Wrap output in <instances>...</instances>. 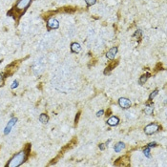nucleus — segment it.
I'll list each match as a JSON object with an SVG mask.
<instances>
[{"label": "nucleus", "mask_w": 167, "mask_h": 167, "mask_svg": "<svg viewBox=\"0 0 167 167\" xmlns=\"http://www.w3.org/2000/svg\"><path fill=\"white\" fill-rule=\"evenodd\" d=\"M32 0H18V1L13 6V8L7 13V16L13 17L16 23V25H18L20 18L24 16L26 11L29 9V7L32 4Z\"/></svg>", "instance_id": "f257e3e1"}, {"label": "nucleus", "mask_w": 167, "mask_h": 167, "mask_svg": "<svg viewBox=\"0 0 167 167\" xmlns=\"http://www.w3.org/2000/svg\"><path fill=\"white\" fill-rule=\"evenodd\" d=\"M31 153V144L27 143L24 149L16 154L11 159L9 160L8 163L6 164V167H17L23 164L24 162L28 160L29 155Z\"/></svg>", "instance_id": "f03ea898"}, {"label": "nucleus", "mask_w": 167, "mask_h": 167, "mask_svg": "<svg viewBox=\"0 0 167 167\" xmlns=\"http://www.w3.org/2000/svg\"><path fill=\"white\" fill-rule=\"evenodd\" d=\"M24 60V59H19V60H14L11 62V64H9L8 66H6L5 68V72H4V77H10L13 74L16 73V72L18 70V68L21 64V62Z\"/></svg>", "instance_id": "7ed1b4c3"}, {"label": "nucleus", "mask_w": 167, "mask_h": 167, "mask_svg": "<svg viewBox=\"0 0 167 167\" xmlns=\"http://www.w3.org/2000/svg\"><path fill=\"white\" fill-rule=\"evenodd\" d=\"M76 142H77L76 138H74L69 143H68V144H66V146H64V147L62 148V150H60V152H59V154L57 155V156H56L55 159L52 160V162H50V164H49V165H52V164H53V163H55L56 162H57V160H58V159H60V158H61L62 156H63L65 152L68 151V150H70L71 148H73L74 146L76 144Z\"/></svg>", "instance_id": "20e7f679"}, {"label": "nucleus", "mask_w": 167, "mask_h": 167, "mask_svg": "<svg viewBox=\"0 0 167 167\" xmlns=\"http://www.w3.org/2000/svg\"><path fill=\"white\" fill-rule=\"evenodd\" d=\"M130 156L129 155H124L120 158L116 160L114 165L115 166H124V167H127V166H130Z\"/></svg>", "instance_id": "39448f33"}, {"label": "nucleus", "mask_w": 167, "mask_h": 167, "mask_svg": "<svg viewBox=\"0 0 167 167\" xmlns=\"http://www.w3.org/2000/svg\"><path fill=\"white\" fill-rule=\"evenodd\" d=\"M160 129H162V126L158 123L153 122V123H150L144 128V132L146 135H153V134L157 133Z\"/></svg>", "instance_id": "423d86ee"}, {"label": "nucleus", "mask_w": 167, "mask_h": 167, "mask_svg": "<svg viewBox=\"0 0 167 167\" xmlns=\"http://www.w3.org/2000/svg\"><path fill=\"white\" fill-rule=\"evenodd\" d=\"M58 27H59V23H58V21L55 18L48 19V21H47V29H48V31H50V30H53V29H57Z\"/></svg>", "instance_id": "0eeeda50"}, {"label": "nucleus", "mask_w": 167, "mask_h": 167, "mask_svg": "<svg viewBox=\"0 0 167 167\" xmlns=\"http://www.w3.org/2000/svg\"><path fill=\"white\" fill-rule=\"evenodd\" d=\"M118 105L123 109H128L131 106V101L126 97H120L118 99Z\"/></svg>", "instance_id": "6e6552de"}, {"label": "nucleus", "mask_w": 167, "mask_h": 167, "mask_svg": "<svg viewBox=\"0 0 167 167\" xmlns=\"http://www.w3.org/2000/svg\"><path fill=\"white\" fill-rule=\"evenodd\" d=\"M77 10L76 7H71V6H69V7H62V8H59L56 11V14L57 13H64V14H73Z\"/></svg>", "instance_id": "1a4fd4ad"}, {"label": "nucleus", "mask_w": 167, "mask_h": 167, "mask_svg": "<svg viewBox=\"0 0 167 167\" xmlns=\"http://www.w3.org/2000/svg\"><path fill=\"white\" fill-rule=\"evenodd\" d=\"M16 121H17V118H13L10 121L8 122L7 126H6L5 130H4V135H8V134L11 132V128L14 126V124L16 123Z\"/></svg>", "instance_id": "9d476101"}, {"label": "nucleus", "mask_w": 167, "mask_h": 167, "mask_svg": "<svg viewBox=\"0 0 167 167\" xmlns=\"http://www.w3.org/2000/svg\"><path fill=\"white\" fill-rule=\"evenodd\" d=\"M118 63H119V60H118V59H116V60L112 61L111 63H110V64L108 65V66L106 67L105 71H104V74H110V73H111V71H112L113 69H115V68L118 65Z\"/></svg>", "instance_id": "9b49d317"}, {"label": "nucleus", "mask_w": 167, "mask_h": 167, "mask_svg": "<svg viewBox=\"0 0 167 167\" xmlns=\"http://www.w3.org/2000/svg\"><path fill=\"white\" fill-rule=\"evenodd\" d=\"M118 53V47H113L112 49H110L106 53V57L110 59V60H113L115 58L116 55Z\"/></svg>", "instance_id": "f8f14e48"}, {"label": "nucleus", "mask_w": 167, "mask_h": 167, "mask_svg": "<svg viewBox=\"0 0 167 167\" xmlns=\"http://www.w3.org/2000/svg\"><path fill=\"white\" fill-rule=\"evenodd\" d=\"M119 123V118L118 117H112L107 120V124L110 126H117Z\"/></svg>", "instance_id": "ddd939ff"}, {"label": "nucleus", "mask_w": 167, "mask_h": 167, "mask_svg": "<svg viewBox=\"0 0 167 167\" xmlns=\"http://www.w3.org/2000/svg\"><path fill=\"white\" fill-rule=\"evenodd\" d=\"M80 50H81V46H80L78 43H76V42L72 43V45H71V51L73 53H79Z\"/></svg>", "instance_id": "4468645a"}, {"label": "nucleus", "mask_w": 167, "mask_h": 167, "mask_svg": "<svg viewBox=\"0 0 167 167\" xmlns=\"http://www.w3.org/2000/svg\"><path fill=\"white\" fill-rule=\"evenodd\" d=\"M153 111H154V104L153 103H147V105H146L145 109H144V112L147 115H152L153 114Z\"/></svg>", "instance_id": "2eb2a0df"}, {"label": "nucleus", "mask_w": 167, "mask_h": 167, "mask_svg": "<svg viewBox=\"0 0 167 167\" xmlns=\"http://www.w3.org/2000/svg\"><path fill=\"white\" fill-rule=\"evenodd\" d=\"M150 76L151 74H149V73H146V74H142V76L139 77V84H144V83L147 81V79L150 77Z\"/></svg>", "instance_id": "dca6fc26"}, {"label": "nucleus", "mask_w": 167, "mask_h": 167, "mask_svg": "<svg viewBox=\"0 0 167 167\" xmlns=\"http://www.w3.org/2000/svg\"><path fill=\"white\" fill-rule=\"evenodd\" d=\"M125 148V144L123 142H118L117 144L115 145V151L116 152H120L122 151V149Z\"/></svg>", "instance_id": "f3484780"}, {"label": "nucleus", "mask_w": 167, "mask_h": 167, "mask_svg": "<svg viewBox=\"0 0 167 167\" xmlns=\"http://www.w3.org/2000/svg\"><path fill=\"white\" fill-rule=\"evenodd\" d=\"M39 120L40 122H42V123H47V122L49 121V117H48V115L46 114H41L39 117Z\"/></svg>", "instance_id": "a211bd4d"}, {"label": "nucleus", "mask_w": 167, "mask_h": 167, "mask_svg": "<svg viewBox=\"0 0 167 167\" xmlns=\"http://www.w3.org/2000/svg\"><path fill=\"white\" fill-rule=\"evenodd\" d=\"M143 153H144L145 155V157H147V158H150L151 157V154H150V147H146L144 150H143Z\"/></svg>", "instance_id": "6ab92c4d"}, {"label": "nucleus", "mask_w": 167, "mask_h": 167, "mask_svg": "<svg viewBox=\"0 0 167 167\" xmlns=\"http://www.w3.org/2000/svg\"><path fill=\"white\" fill-rule=\"evenodd\" d=\"M160 70H162V63H158L156 65V67H155V71H154V73L156 74L157 72H159Z\"/></svg>", "instance_id": "aec40b11"}, {"label": "nucleus", "mask_w": 167, "mask_h": 167, "mask_svg": "<svg viewBox=\"0 0 167 167\" xmlns=\"http://www.w3.org/2000/svg\"><path fill=\"white\" fill-rule=\"evenodd\" d=\"M158 94H159V91H158V90H155L154 92H153V93H152L150 95H149V100H153V98L155 97H156V95H158Z\"/></svg>", "instance_id": "412c9836"}, {"label": "nucleus", "mask_w": 167, "mask_h": 167, "mask_svg": "<svg viewBox=\"0 0 167 167\" xmlns=\"http://www.w3.org/2000/svg\"><path fill=\"white\" fill-rule=\"evenodd\" d=\"M4 82H5V77H4V74L2 73H0V87H2L4 85Z\"/></svg>", "instance_id": "4be33fe9"}, {"label": "nucleus", "mask_w": 167, "mask_h": 167, "mask_svg": "<svg viewBox=\"0 0 167 167\" xmlns=\"http://www.w3.org/2000/svg\"><path fill=\"white\" fill-rule=\"evenodd\" d=\"M141 35H142V32L141 31V30H138L136 32H135V34L133 35L134 37H138V38H141Z\"/></svg>", "instance_id": "5701e85b"}, {"label": "nucleus", "mask_w": 167, "mask_h": 167, "mask_svg": "<svg viewBox=\"0 0 167 167\" xmlns=\"http://www.w3.org/2000/svg\"><path fill=\"white\" fill-rule=\"evenodd\" d=\"M85 2L88 6H92V5H94L95 2H97V0H85Z\"/></svg>", "instance_id": "b1692460"}, {"label": "nucleus", "mask_w": 167, "mask_h": 167, "mask_svg": "<svg viewBox=\"0 0 167 167\" xmlns=\"http://www.w3.org/2000/svg\"><path fill=\"white\" fill-rule=\"evenodd\" d=\"M79 118H80V112H78L76 116V118H74V125H76L78 123V120H79Z\"/></svg>", "instance_id": "393cba45"}, {"label": "nucleus", "mask_w": 167, "mask_h": 167, "mask_svg": "<svg viewBox=\"0 0 167 167\" xmlns=\"http://www.w3.org/2000/svg\"><path fill=\"white\" fill-rule=\"evenodd\" d=\"M17 86H18V81H17V80H16V81L13 82V85L11 86V89H14V88H16Z\"/></svg>", "instance_id": "a878e982"}, {"label": "nucleus", "mask_w": 167, "mask_h": 167, "mask_svg": "<svg viewBox=\"0 0 167 167\" xmlns=\"http://www.w3.org/2000/svg\"><path fill=\"white\" fill-rule=\"evenodd\" d=\"M106 146H107V143H106V144H105V143H101V144H99V149L103 151L104 149L106 148Z\"/></svg>", "instance_id": "bb28decb"}, {"label": "nucleus", "mask_w": 167, "mask_h": 167, "mask_svg": "<svg viewBox=\"0 0 167 167\" xmlns=\"http://www.w3.org/2000/svg\"><path fill=\"white\" fill-rule=\"evenodd\" d=\"M158 144H157V143L156 142H151V143H149V144L147 145L148 146V147H156V146H157Z\"/></svg>", "instance_id": "cd10ccee"}, {"label": "nucleus", "mask_w": 167, "mask_h": 167, "mask_svg": "<svg viewBox=\"0 0 167 167\" xmlns=\"http://www.w3.org/2000/svg\"><path fill=\"white\" fill-rule=\"evenodd\" d=\"M103 110H100V111H98L97 113V117H101V116H102L103 115Z\"/></svg>", "instance_id": "c85d7f7f"}, {"label": "nucleus", "mask_w": 167, "mask_h": 167, "mask_svg": "<svg viewBox=\"0 0 167 167\" xmlns=\"http://www.w3.org/2000/svg\"><path fill=\"white\" fill-rule=\"evenodd\" d=\"M110 115H111V109H108V110H107V111H106V117H109V116Z\"/></svg>", "instance_id": "c756f323"}]
</instances>
